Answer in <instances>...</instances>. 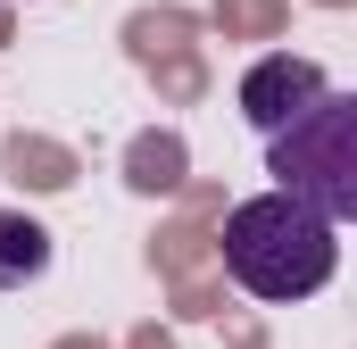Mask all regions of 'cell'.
<instances>
[{
	"mask_svg": "<svg viewBox=\"0 0 357 349\" xmlns=\"http://www.w3.org/2000/svg\"><path fill=\"white\" fill-rule=\"evenodd\" d=\"M333 266H341V225L291 191H258L225 216V274L250 299H274V308L316 299L333 283Z\"/></svg>",
	"mask_w": 357,
	"mask_h": 349,
	"instance_id": "1",
	"label": "cell"
},
{
	"mask_svg": "<svg viewBox=\"0 0 357 349\" xmlns=\"http://www.w3.org/2000/svg\"><path fill=\"white\" fill-rule=\"evenodd\" d=\"M266 174H274V191H291L316 216L349 225L357 216V100L324 84L291 125H274L266 133Z\"/></svg>",
	"mask_w": 357,
	"mask_h": 349,
	"instance_id": "2",
	"label": "cell"
},
{
	"mask_svg": "<svg viewBox=\"0 0 357 349\" xmlns=\"http://www.w3.org/2000/svg\"><path fill=\"white\" fill-rule=\"evenodd\" d=\"M316 91H324V67H316V59L274 50V59H258V67L241 75V117H250L258 133H274V125H291Z\"/></svg>",
	"mask_w": 357,
	"mask_h": 349,
	"instance_id": "3",
	"label": "cell"
},
{
	"mask_svg": "<svg viewBox=\"0 0 357 349\" xmlns=\"http://www.w3.org/2000/svg\"><path fill=\"white\" fill-rule=\"evenodd\" d=\"M50 274V225L25 208H0V291H25Z\"/></svg>",
	"mask_w": 357,
	"mask_h": 349,
	"instance_id": "4",
	"label": "cell"
}]
</instances>
